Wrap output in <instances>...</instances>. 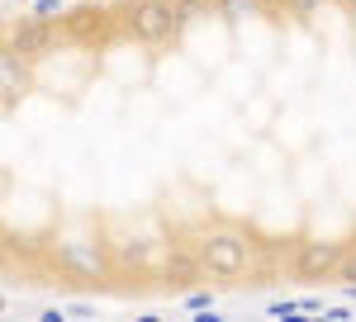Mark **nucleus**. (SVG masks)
Instances as JSON below:
<instances>
[{
    "mask_svg": "<svg viewBox=\"0 0 356 322\" xmlns=\"http://www.w3.org/2000/svg\"><path fill=\"white\" fill-rule=\"evenodd\" d=\"M114 15H119V28L129 38H138V43H171L181 33V24H186L176 0H129Z\"/></svg>",
    "mask_w": 356,
    "mask_h": 322,
    "instance_id": "1",
    "label": "nucleus"
},
{
    "mask_svg": "<svg viewBox=\"0 0 356 322\" xmlns=\"http://www.w3.org/2000/svg\"><path fill=\"white\" fill-rule=\"evenodd\" d=\"M195 251H200V261L209 275H223V280H238L252 270V242L243 232H233V228H214V232H204V237L195 242Z\"/></svg>",
    "mask_w": 356,
    "mask_h": 322,
    "instance_id": "2",
    "label": "nucleus"
},
{
    "mask_svg": "<svg viewBox=\"0 0 356 322\" xmlns=\"http://www.w3.org/2000/svg\"><path fill=\"white\" fill-rule=\"evenodd\" d=\"M342 256H347L342 242H300V251H295V275H300V280H337Z\"/></svg>",
    "mask_w": 356,
    "mask_h": 322,
    "instance_id": "3",
    "label": "nucleus"
},
{
    "mask_svg": "<svg viewBox=\"0 0 356 322\" xmlns=\"http://www.w3.org/2000/svg\"><path fill=\"white\" fill-rule=\"evenodd\" d=\"M57 33H62V24H48V19H33V15H29L24 24L10 33V53L43 57V53H53V48H57Z\"/></svg>",
    "mask_w": 356,
    "mask_h": 322,
    "instance_id": "4",
    "label": "nucleus"
},
{
    "mask_svg": "<svg viewBox=\"0 0 356 322\" xmlns=\"http://www.w3.org/2000/svg\"><path fill=\"white\" fill-rule=\"evenodd\" d=\"M114 24H119L114 10H81V15H67V19H62V28H67L76 43H100Z\"/></svg>",
    "mask_w": 356,
    "mask_h": 322,
    "instance_id": "5",
    "label": "nucleus"
},
{
    "mask_svg": "<svg viewBox=\"0 0 356 322\" xmlns=\"http://www.w3.org/2000/svg\"><path fill=\"white\" fill-rule=\"evenodd\" d=\"M162 275L166 280H200V275H204V261H200V251H186V246H176V251H171V256H166L162 261Z\"/></svg>",
    "mask_w": 356,
    "mask_h": 322,
    "instance_id": "6",
    "label": "nucleus"
},
{
    "mask_svg": "<svg viewBox=\"0 0 356 322\" xmlns=\"http://www.w3.org/2000/svg\"><path fill=\"white\" fill-rule=\"evenodd\" d=\"M0 80H5V100H15V95L24 90V71L15 67V53L0 57Z\"/></svg>",
    "mask_w": 356,
    "mask_h": 322,
    "instance_id": "7",
    "label": "nucleus"
},
{
    "mask_svg": "<svg viewBox=\"0 0 356 322\" xmlns=\"http://www.w3.org/2000/svg\"><path fill=\"white\" fill-rule=\"evenodd\" d=\"M266 313H271L275 322H304V303H295V298H275V303H266Z\"/></svg>",
    "mask_w": 356,
    "mask_h": 322,
    "instance_id": "8",
    "label": "nucleus"
},
{
    "mask_svg": "<svg viewBox=\"0 0 356 322\" xmlns=\"http://www.w3.org/2000/svg\"><path fill=\"white\" fill-rule=\"evenodd\" d=\"M33 19L62 24V19H67V5H62V0H33Z\"/></svg>",
    "mask_w": 356,
    "mask_h": 322,
    "instance_id": "9",
    "label": "nucleus"
},
{
    "mask_svg": "<svg viewBox=\"0 0 356 322\" xmlns=\"http://www.w3.org/2000/svg\"><path fill=\"white\" fill-rule=\"evenodd\" d=\"M176 5H181V19H200L214 10V0H176Z\"/></svg>",
    "mask_w": 356,
    "mask_h": 322,
    "instance_id": "10",
    "label": "nucleus"
},
{
    "mask_svg": "<svg viewBox=\"0 0 356 322\" xmlns=\"http://www.w3.org/2000/svg\"><path fill=\"white\" fill-rule=\"evenodd\" d=\"M337 280H347V285H356V242L347 246V256H342V266H337Z\"/></svg>",
    "mask_w": 356,
    "mask_h": 322,
    "instance_id": "11",
    "label": "nucleus"
},
{
    "mask_svg": "<svg viewBox=\"0 0 356 322\" xmlns=\"http://www.w3.org/2000/svg\"><path fill=\"white\" fill-rule=\"evenodd\" d=\"M186 308H191V313H209V308H214V294H204V289H195V294L186 298Z\"/></svg>",
    "mask_w": 356,
    "mask_h": 322,
    "instance_id": "12",
    "label": "nucleus"
},
{
    "mask_svg": "<svg viewBox=\"0 0 356 322\" xmlns=\"http://www.w3.org/2000/svg\"><path fill=\"white\" fill-rule=\"evenodd\" d=\"M328 322H352V303H337V308H323Z\"/></svg>",
    "mask_w": 356,
    "mask_h": 322,
    "instance_id": "13",
    "label": "nucleus"
},
{
    "mask_svg": "<svg viewBox=\"0 0 356 322\" xmlns=\"http://www.w3.org/2000/svg\"><path fill=\"white\" fill-rule=\"evenodd\" d=\"M223 10H233V15H252L257 10V0H219Z\"/></svg>",
    "mask_w": 356,
    "mask_h": 322,
    "instance_id": "14",
    "label": "nucleus"
},
{
    "mask_svg": "<svg viewBox=\"0 0 356 322\" xmlns=\"http://www.w3.org/2000/svg\"><path fill=\"white\" fill-rule=\"evenodd\" d=\"M342 294H347V303H356V285H347V289H342Z\"/></svg>",
    "mask_w": 356,
    "mask_h": 322,
    "instance_id": "15",
    "label": "nucleus"
},
{
    "mask_svg": "<svg viewBox=\"0 0 356 322\" xmlns=\"http://www.w3.org/2000/svg\"><path fill=\"white\" fill-rule=\"evenodd\" d=\"M352 10H356V0H352Z\"/></svg>",
    "mask_w": 356,
    "mask_h": 322,
    "instance_id": "16",
    "label": "nucleus"
}]
</instances>
